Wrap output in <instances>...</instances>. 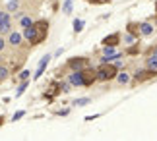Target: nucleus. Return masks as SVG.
Segmentation results:
<instances>
[{
  "mask_svg": "<svg viewBox=\"0 0 157 141\" xmlns=\"http://www.w3.org/2000/svg\"><path fill=\"white\" fill-rule=\"evenodd\" d=\"M23 39H25L29 45H41L47 35H49V21L47 20H39V21H33V25H29L23 29Z\"/></svg>",
  "mask_w": 157,
  "mask_h": 141,
  "instance_id": "nucleus-1",
  "label": "nucleus"
},
{
  "mask_svg": "<svg viewBox=\"0 0 157 141\" xmlns=\"http://www.w3.org/2000/svg\"><path fill=\"white\" fill-rule=\"evenodd\" d=\"M118 68L113 62H101V66L95 70V76H97V81H111V79L117 77Z\"/></svg>",
  "mask_w": 157,
  "mask_h": 141,
  "instance_id": "nucleus-2",
  "label": "nucleus"
},
{
  "mask_svg": "<svg viewBox=\"0 0 157 141\" xmlns=\"http://www.w3.org/2000/svg\"><path fill=\"white\" fill-rule=\"evenodd\" d=\"M82 72V79H83V87H89V85H93L95 81H97V76H95V70L89 68V66H86Z\"/></svg>",
  "mask_w": 157,
  "mask_h": 141,
  "instance_id": "nucleus-3",
  "label": "nucleus"
},
{
  "mask_svg": "<svg viewBox=\"0 0 157 141\" xmlns=\"http://www.w3.org/2000/svg\"><path fill=\"white\" fill-rule=\"evenodd\" d=\"M86 66H89V60L86 56H74L68 60V68L74 72V70H83Z\"/></svg>",
  "mask_w": 157,
  "mask_h": 141,
  "instance_id": "nucleus-4",
  "label": "nucleus"
},
{
  "mask_svg": "<svg viewBox=\"0 0 157 141\" xmlns=\"http://www.w3.org/2000/svg\"><path fill=\"white\" fill-rule=\"evenodd\" d=\"M155 76H157V72L146 68V70H138V72L134 73V79H136V81H147V79H151V77H155Z\"/></svg>",
  "mask_w": 157,
  "mask_h": 141,
  "instance_id": "nucleus-5",
  "label": "nucleus"
},
{
  "mask_svg": "<svg viewBox=\"0 0 157 141\" xmlns=\"http://www.w3.org/2000/svg\"><path fill=\"white\" fill-rule=\"evenodd\" d=\"M21 41H23V35L17 33V31H14V29L8 33V39H6V43H8V45H12V46H20Z\"/></svg>",
  "mask_w": 157,
  "mask_h": 141,
  "instance_id": "nucleus-6",
  "label": "nucleus"
},
{
  "mask_svg": "<svg viewBox=\"0 0 157 141\" xmlns=\"http://www.w3.org/2000/svg\"><path fill=\"white\" fill-rule=\"evenodd\" d=\"M68 81L74 85V87H83V79H82V72L80 70H74L68 76Z\"/></svg>",
  "mask_w": 157,
  "mask_h": 141,
  "instance_id": "nucleus-7",
  "label": "nucleus"
},
{
  "mask_svg": "<svg viewBox=\"0 0 157 141\" xmlns=\"http://www.w3.org/2000/svg\"><path fill=\"white\" fill-rule=\"evenodd\" d=\"M120 39H122L120 33H113V35H109L103 39V45L105 46H117V45H120Z\"/></svg>",
  "mask_w": 157,
  "mask_h": 141,
  "instance_id": "nucleus-8",
  "label": "nucleus"
},
{
  "mask_svg": "<svg viewBox=\"0 0 157 141\" xmlns=\"http://www.w3.org/2000/svg\"><path fill=\"white\" fill-rule=\"evenodd\" d=\"M49 60H51V56H49V54H47V56H43V58H41V62H39V68H37V72H35L33 79H39L41 76H43L45 68H47V66H49Z\"/></svg>",
  "mask_w": 157,
  "mask_h": 141,
  "instance_id": "nucleus-9",
  "label": "nucleus"
},
{
  "mask_svg": "<svg viewBox=\"0 0 157 141\" xmlns=\"http://www.w3.org/2000/svg\"><path fill=\"white\" fill-rule=\"evenodd\" d=\"M153 31H155V27H153L149 21H142V23H140V35H142V37L153 35Z\"/></svg>",
  "mask_w": 157,
  "mask_h": 141,
  "instance_id": "nucleus-10",
  "label": "nucleus"
},
{
  "mask_svg": "<svg viewBox=\"0 0 157 141\" xmlns=\"http://www.w3.org/2000/svg\"><path fill=\"white\" fill-rule=\"evenodd\" d=\"M58 93H60V83L54 81V83H51L49 93H45V99H47V101H52V97H54V95H58Z\"/></svg>",
  "mask_w": 157,
  "mask_h": 141,
  "instance_id": "nucleus-11",
  "label": "nucleus"
},
{
  "mask_svg": "<svg viewBox=\"0 0 157 141\" xmlns=\"http://www.w3.org/2000/svg\"><path fill=\"white\" fill-rule=\"evenodd\" d=\"M146 68L157 72V48H155V54H149L147 60H146Z\"/></svg>",
  "mask_w": 157,
  "mask_h": 141,
  "instance_id": "nucleus-12",
  "label": "nucleus"
},
{
  "mask_svg": "<svg viewBox=\"0 0 157 141\" xmlns=\"http://www.w3.org/2000/svg\"><path fill=\"white\" fill-rule=\"evenodd\" d=\"M126 31L132 33L136 37V39H140V23H134V21H130L128 25H126Z\"/></svg>",
  "mask_w": 157,
  "mask_h": 141,
  "instance_id": "nucleus-13",
  "label": "nucleus"
},
{
  "mask_svg": "<svg viewBox=\"0 0 157 141\" xmlns=\"http://www.w3.org/2000/svg\"><path fill=\"white\" fill-rule=\"evenodd\" d=\"M10 31H12V17L10 20L0 21V35H8Z\"/></svg>",
  "mask_w": 157,
  "mask_h": 141,
  "instance_id": "nucleus-14",
  "label": "nucleus"
},
{
  "mask_svg": "<svg viewBox=\"0 0 157 141\" xmlns=\"http://www.w3.org/2000/svg\"><path fill=\"white\" fill-rule=\"evenodd\" d=\"M118 81V85H126L130 81V73H126V72H120V73H117V77H114Z\"/></svg>",
  "mask_w": 157,
  "mask_h": 141,
  "instance_id": "nucleus-15",
  "label": "nucleus"
},
{
  "mask_svg": "<svg viewBox=\"0 0 157 141\" xmlns=\"http://www.w3.org/2000/svg\"><path fill=\"white\" fill-rule=\"evenodd\" d=\"M20 25H21L23 29H25V27H29V25H33V20H31L29 16H25V14H23V16L20 17Z\"/></svg>",
  "mask_w": 157,
  "mask_h": 141,
  "instance_id": "nucleus-16",
  "label": "nucleus"
},
{
  "mask_svg": "<svg viewBox=\"0 0 157 141\" xmlns=\"http://www.w3.org/2000/svg\"><path fill=\"white\" fill-rule=\"evenodd\" d=\"M8 76H10V70L6 68V66H0V83L6 81V79H8Z\"/></svg>",
  "mask_w": 157,
  "mask_h": 141,
  "instance_id": "nucleus-17",
  "label": "nucleus"
},
{
  "mask_svg": "<svg viewBox=\"0 0 157 141\" xmlns=\"http://www.w3.org/2000/svg\"><path fill=\"white\" fill-rule=\"evenodd\" d=\"M17 8H20V0H10V2H8V10L10 12H17Z\"/></svg>",
  "mask_w": 157,
  "mask_h": 141,
  "instance_id": "nucleus-18",
  "label": "nucleus"
},
{
  "mask_svg": "<svg viewBox=\"0 0 157 141\" xmlns=\"http://www.w3.org/2000/svg\"><path fill=\"white\" fill-rule=\"evenodd\" d=\"M134 41H136V37L132 35V33H128V31L124 33V43H126V45H132V43H134Z\"/></svg>",
  "mask_w": 157,
  "mask_h": 141,
  "instance_id": "nucleus-19",
  "label": "nucleus"
},
{
  "mask_svg": "<svg viewBox=\"0 0 157 141\" xmlns=\"http://www.w3.org/2000/svg\"><path fill=\"white\" fill-rule=\"evenodd\" d=\"M72 87V83L70 81H64V83H60V93H68Z\"/></svg>",
  "mask_w": 157,
  "mask_h": 141,
  "instance_id": "nucleus-20",
  "label": "nucleus"
},
{
  "mask_svg": "<svg viewBox=\"0 0 157 141\" xmlns=\"http://www.w3.org/2000/svg\"><path fill=\"white\" fill-rule=\"evenodd\" d=\"M89 102H91V99H87V97H83V99H78L74 105L76 106H83V105H89Z\"/></svg>",
  "mask_w": 157,
  "mask_h": 141,
  "instance_id": "nucleus-21",
  "label": "nucleus"
},
{
  "mask_svg": "<svg viewBox=\"0 0 157 141\" xmlns=\"http://www.w3.org/2000/svg\"><path fill=\"white\" fill-rule=\"evenodd\" d=\"M25 87H27V79H25V81H21V85H20V87H17V91H16V97L23 95V91H25Z\"/></svg>",
  "mask_w": 157,
  "mask_h": 141,
  "instance_id": "nucleus-22",
  "label": "nucleus"
},
{
  "mask_svg": "<svg viewBox=\"0 0 157 141\" xmlns=\"http://www.w3.org/2000/svg\"><path fill=\"white\" fill-rule=\"evenodd\" d=\"M29 76H31V73H29L27 70H23V72H20V76H17V79H20V81H25V79H29Z\"/></svg>",
  "mask_w": 157,
  "mask_h": 141,
  "instance_id": "nucleus-23",
  "label": "nucleus"
},
{
  "mask_svg": "<svg viewBox=\"0 0 157 141\" xmlns=\"http://www.w3.org/2000/svg\"><path fill=\"white\" fill-rule=\"evenodd\" d=\"M82 27H83V21H82V20H76V21H74V31H76V33H80V31H82Z\"/></svg>",
  "mask_w": 157,
  "mask_h": 141,
  "instance_id": "nucleus-24",
  "label": "nucleus"
},
{
  "mask_svg": "<svg viewBox=\"0 0 157 141\" xmlns=\"http://www.w3.org/2000/svg\"><path fill=\"white\" fill-rule=\"evenodd\" d=\"M72 2H74V0H66V2H64V14H70V10H72Z\"/></svg>",
  "mask_w": 157,
  "mask_h": 141,
  "instance_id": "nucleus-25",
  "label": "nucleus"
},
{
  "mask_svg": "<svg viewBox=\"0 0 157 141\" xmlns=\"http://www.w3.org/2000/svg\"><path fill=\"white\" fill-rule=\"evenodd\" d=\"M138 52H140V46H138V45H134V46L128 48V54H138Z\"/></svg>",
  "mask_w": 157,
  "mask_h": 141,
  "instance_id": "nucleus-26",
  "label": "nucleus"
},
{
  "mask_svg": "<svg viewBox=\"0 0 157 141\" xmlns=\"http://www.w3.org/2000/svg\"><path fill=\"white\" fill-rule=\"evenodd\" d=\"M89 4H109L111 0H87Z\"/></svg>",
  "mask_w": 157,
  "mask_h": 141,
  "instance_id": "nucleus-27",
  "label": "nucleus"
},
{
  "mask_svg": "<svg viewBox=\"0 0 157 141\" xmlns=\"http://www.w3.org/2000/svg\"><path fill=\"white\" fill-rule=\"evenodd\" d=\"M4 48H6V39H4L2 35H0V52H2Z\"/></svg>",
  "mask_w": 157,
  "mask_h": 141,
  "instance_id": "nucleus-28",
  "label": "nucleus"
},
{
  "mask_svg": "<svg viewBox=\"0 0 157 141\" xmlns=\"http://www.w3.org/2000/svg\"><path fill=\"white\" fill-rule=\"evenodd\" d=\"M4 20H10V14H6V12H2V14H0V21H4Z\"/></svg>",
  "mask_w": 157,
  "mask_h": 141,
  "instance_id": "nucleus-29",
  "label": "nucleus"
},
{
  "mask_svg": "<svg viewBox=\"0 0 157 141\" xmlns=\"http://www.w3.org/2000/svg\"><path fill=\"white\" fill-rule=\"evenodd\" d=\"M114 66H117V68H122V66H124V62H122V60H118V58H117V62H114Z\"/></svg>",
  "mask_w": 157,
  "mask_h": 141,
  "instance_id": "nucleus-30",
  "label": "nucleus"
},
{
  "mask_svg": "<svg viewBox=\"0 0 157 141\" xmlns=\"http://www.w3.org/2000/svg\"><path fill=\"white\" fill-rule=\"evenodd\" d=\"M21 116H23V112H16V114H14V122H16V120H20Z\"/></svg>",
  "mask_w": 157,
  "mask_h": 141,
  "instance_id": "nucleus-31",
  "label": "nucleus"
}]
</instances>
